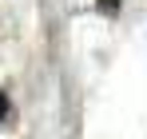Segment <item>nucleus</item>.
Listing matches in <instances>:
<instances>
[{"instance_id":"nucleus-1","label":"nucleus","mask_w":147,"mask_h":139,"mask_svg":"<svg viewBox=\"0 0 147 139\" xmlns=\"http://www.w3.org/2000/svg\"><path fill=\"white\" fill-rule=\"evenodd\" d=\"M4 115H8V95L0 92V119H4Z\"/></svg>"}]
</instances>
